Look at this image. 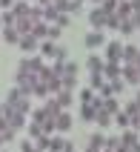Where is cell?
<instances>
[{
	"mask_svg": "<svg viewBox=\"0 0 140 152\" xmlns=\"http://www.w3.org/2000/svg\"><path fill=\"white\" fill-rule=\"evenodd\" d=\"M40 55L43 58H54V60H69V52H66V46H57L54 40H43L40 46Z\"/></svg>",
	"mask_w": 140,
	"mask_h": 152,
	"instance_id": "cell-1",
	"label": "cell"
},
{
	"mask_svg": "<svg viewBox=\"0 0 140 152\" xmlns=\"http://www.w3.org/2000/svg\"><path fill=\"white\" fill-rule=\"evenodd\" d=\"M43 69H46V63H43L40 58H32V55H29V58H23L20 60V63H17V72H23V75H40Z\"/></svg>",
	"mask_w": 140,
	"mask_h": 152,
	"instance_id": "cell-2",
	"label": "cell"
},
{
	"mask_svg": "<svg viewBox=\"0 0 140 152\" xmlns=\"http://www.w3.org/2000/svg\"><path fill=\"white\" fill-rule=\"evenodd\" d=\"M3 118L9 121V126L15 129V132L26 126V115H20V112H17L15 106H9V103H3Z\"/></svg>",
	"mask_w": 140,
	"mask_h": 152,
	"instance_id": "cell-3",
	"label": "cell"
},
{
	"mask_svg": "<svg viewBox=\"0 0 140 152\" xmlns=\"http://www.w3.org/2000/svg\"><path fill=\"white\" fill-rule=\"evenodd\" d=\"M120 58H123V43L120 40H109L106 43V63H120Z\"/></svg>",
	"mask_w": 140,
	"mask_h": 152,
	"instance_id": "cell-4",
	"label": "cell"
},
{
	"mask_svg": "<svg viewBox=\"0 0 140 152\" xmlns=\"http://www.w3.org/2000/svg\"><path fill=\"white\" fill-rule=\"evenodd\" d=\"M120 77H123V83L137 86V83H140V69L132 66V63H120Z\"/></svg>",
	"mask_w": 140,
	"mask_h": 152,
	"instance_id": "cell-5",
	"label": "cell"
},
{
	"mask_svg": "<svg viewBox=\"0 0 140 152\" xmlns=\"http://www.w3.org/2000/svg\"><path fill=\"white\" fill-rule=\"evenodd\" d=\"M100 103H103V98H94L91 103H83V106H80V121L91 124V121H94V115H97V109H100Z\"/></svg>",
	"mask_w": 140,
	"mask_h": 152,
	"instance_id": "cell-6",
	"label": "cell"
},
{
	"mask_svg": "<svg viewBox=\"0 0 140 152\" xmlns=\"http://www.w3.org/2000/svg\"><path fill=\"white\" fill-rule=\"evenodd\" d=\"M89 23H91L94 32H103V29H106V12H103L100 6H94V9L89 12Z\"/></svg>",
	"mask_w": 140,
	"mask_h": 152,
	"instance_id": "cell-7",
	"label": "cell"
},
{
	"mask_svg": "<svg viewBox=\"0 0 140 152\" xmlns=\"http://www.w3.org/2000/svg\"><path fill=\"white\" fill-rule=\"evenodd\" d=\"M17 46H20L26 55H32V52H37L40 40H37V37H32V34H20V43H17Z\"/></svg>",
	"mask_w": 140,
	"mask_h": 152,
	"instance_id": "cell-8",
	"label": "cell"
},
{
	"mask_svg": "<svg viewBox=\"0 0 140 152\" xmlns=\"http://www.w3.org/2000/svg\"><path fill=\"white\" fill-rule=\"evenodd\" d=\"M69 129H72V115L63 109L57 118H54V132H69Z\"/></svg>",
	"mask_w": 140,
	"mask_h": 152,
	"instance_id": "cell-9",
	"label": "cell"
},
{
	"mask_svg": "<svg viewBox=\"0 0 140 152\" xmlns=\"http://www.w3.org/2000/svg\"><path fill=\"white\" fill-rule=\"evenodd\" d=\"M103 63H106V60L97 58V55H89V58H86V69H89L91 75H103Z\"/></svg>",
	"mask_w": 140,
	"mask_h": 152,
	"instance_id": "cell-10",
	"label": "cell"
},
{
	"mask_svg": "<svg viewBox=\"0 0 140 152\" xmlns=\"http://www.w3.org/2000/svg\"><path fill=\"white\" fill-rule=\"evenodd\" d=\"M52 98L57 101V106H60V109H66V106H72V103H74V92H66V89H60V92H54Z\"/></svg>",
	"mask_w": 140,
	"mask_h": 152,
	"instance_id": "cell-11",
	"label": "cell"
},
{
	"mask_svg": "<svg viewBox=\"0 0 140 152\" xmlns=\"http://www.w3.org/2000/svg\"><path fill=\"white\" fill-rule=\"evenodd\" d=\"M137 55H140L137 46H134V43H126V46H123V58H120V63H132V66H134Z\"/></svg>",
	"mask_w": 140,
	"mask_h": 152,
	"instance_id": "cell-12",
	"label": "cell"
},
{
	"mask_svg": "<svg viewBox=\"0 0 140 152\" xmlns=\"http://www.w3.org/2000/svg\"><path fill=\"white\" fill-rule=\"evenodd\" d=\"M103 144H106V135L94 132V135L89 138V146H86V152H103Z\"/></svg>",
	"mask_w": 140,
	"mask_h": 152,
	"instance_id": "cell-13",
	"label": "cell"
},
{
	"mask_svg": "<svg viewBox=\"0 0 140 152\" xmlns=\"http://www.w3.org/2000/svg\"><path fill=\"white\" fill-rule=\"evenodd\" d=\"M103 43H106L103 32H94V29H91V32L86 34V46H89V49H97V46H103Z\"/></svg>",
	"mask_w": 140,
	"mask_h": 152,
	"instance_id": "cell-14",
	"label": "cell"
},
{
	"mask_svg": "<svg viewBox=\"0 0 140 152\" xmlns=\"http://www.w3.org/2000/svg\"><path fill=\"white\" fill-rule=\"evenodd\" d=\"M0 37H3L6 43H12V46H17V43H20V34H17L15 26H3V34H0Z\"/></svg>",
	"mask_w": 140,
	"mask_h": 152,
	"instance_id": "cell-15",
	"label": "cell"
},
{
	"mask_svg": "<svg viewBox=\"0 0 140 152\" xmlns=\"http://www.w3.org/2000/svg\"><path fill=\"white\" fill-rule=\"evenodd\" d=\"M117 141H120V146H126V149H132L134 144H137V132H134V129H126L123 135L117 138Z\"/></svg>",
	"mask_w": 140,
	"mask_h": 152,
	"instance_id": "cell-16",
	"label": "cell"
},
{
	"mask_svg": "<svg viewBox=\"0 0 140 152\" xmlns=\"http://www.w3.org/2000/svg\"><path fill=\"white\" fill-rule=\"evenodd\" d=\"M100 109H103V112H109V115H117V112H120V103H117V98H103Z\"/></svg>",
	"mask_w": 140,
	"mask_h": 152,
	"instance_id": "cell-17",
	"label": "cell"
},
{
	"mask_svg": "<svg viewBox=\"0 0 140 152\" xmlns=\"http://www.w3.org/2000/svg\"><path fill=\"white\" fill-rule=\"evenodd\" d=\"M103 77H106V80L120 77V63H103Z\"/></svg>",
	"mask_w": 140,
	"mask_h": 152,
	"instance_id": "cell-18",
	"label": "cell"
},
{
	"mask_svg": "<svg viewBox=\"0 0 140 152\" xmlns=\"http://www.w3.org/2000/svg\"><path fill=\"white\" fill-rule=\"evenodd\" d=\"M115 15L120 17V20L132 17V6H129V0H117V9H115Z\"/></svg>",
	"mask_w": 140,
	"mask_h": 152,
	"instance_id": "cell-19",
	"label": "cell"
},
{
	"mask_svg": "<svg viewBox=\"0 0 140 152\" xmlns=\"http://www.w3.org/2000/svg\"><path fill=\"white\" fill-rule=\"evenodd\" d=\"M9 106H15L20 115H29V112H32V103H29V98H17V101H15V103H9Z\"/></svg>",
	"mask_w": 140,
	"mask_h": 152,
	"instance_id": "cell-20",
	"label": "cell"
},
{
	"mask_svg": "<svg viewBox=\"0 0 140 152\" xmlns=\"http://www.w3.org/2000/svg\"><path fill=\"white\" fill-rule=\"evenodd\" d=\"M43 109H46V115H49V118H57L60 112H63V109L57 106V101H54V98H49V101L43 103Z\"/></svg>",
	"mask_w": 140,
	"mask_h": 152,
	"instance_id": "cell-21",
	"label": "cell"
},
{
	"mask_svg": "<svg viewBox=\"0 0 140 152\" xmlns=\"http://www.w3.org/2000/svg\"><path fill=\"white\" fill-rule=\"evenodd\" d=\"M57 15H60V12H57V9H54V6H43V23H54V20H57Z\"/></svg>",
	"mask_w": 140,
	"mask_h": 152,
	"instance_id": "cell-22",
	"label": "cell"
},
{
	"mask_svg": "<svg viewBox=\"0 0 140 152\" xmlns=\"http://www.w3.org/2000/svg\"><path fill=\"white\" fill-rule=\"evenodd\" d=\"M29 9H32V6H29L26 0H17L15 6H12V15H15V17H23V15H29Z\"/></svg>",
	"mask_w": 140,
	"mask_h": 152,
	"instance_id": "cell-23",
	"label": "cell"
},
{
	"mask_svg": "<svg viewBox=\"0 0 140 152\" xmlns=\"http://www.w3.org/2000/svg\"><path fill=\"white\" fill-rule=\"evenodd\" d=\"M106 83H109V92H112V95H120V92L126 89L123 77H115V80H106Z\"/></svg>",
	"mask_w": 140,
	"mask_h": 152,
	"instance_id": "cell-24",
	"label": "cell"
},
{
	"mask_svg": "<svg viewBox=\"0 0 140 152\" xmlns=\"http://www.w3.org/2000/svg\"><path fill=\"white\" fill-rule=\"evenodd\" d=\"M46 34H49V23H34L32 26V37L40 40V37H46Z\"/></svg>",
	"mask_w": 140,
	"mask_h": 152,
	"instance_id": "cell-25",
	"label": "cell"
},
{
	"mask_svg": "<svg viewBox=\"0 0 140 152\" xmlns=\"http://www.w3.org/2000/svg\"><path fill=\"white\" fill-rule=\"evenodd\" d=\"M52 6L57 9L60 15H72V0H54V3H52Z\"/></svg>",
	"mask_w": 140,
	"mask_h": 152,
	"instance_id": "cell-26",
	"label": "cell"
},
{
	"mask_svg": "<svg viewBox=\"0 0 140 152\" xmlns=\"http://www.w3.org/2000/svg\"><path fill=\"white\" fill-rule=\"evenodd\" d=\"M94 124H97V126H109V124H112V115H109V112H103V109H97Z\"/></svg>",
	"mask_w": 140,
	"mask_h": 152,
	"instance_id": "cell-27",
	"label": "cell"
},
{
	"mask_svg": "<svg viewBox=\"0 0 140 152\" xmlns=\"http://www.w3.org/2000/svg\"><path fill=\"white\" fill-rule=\"evenodd\" d=\"M112 121H115V124H117V126H120V129H129V115H126L123 109L117 112V115H112Z\"/></svg>",
	"mask_w": 140,
	"mask_h": 152,
	"instance_id": "cell-28",
	"label": "cell"
},
{
	"mask_svg": "<svg viewBox=\"0 0 140 152\" xmlns=\"http://www.w3.org/2000/svg\"><path fill=\"white\" fill-rule=\"evenodd\" d=\"M29 20H32V26L34 23H43V9L40 6H32V9H29Z\"/></svg>",
	"mask_w": 140,
	"mask_h": 152,
	"instance_id": "cell-29",
	"label": "cell"
},
{
	"mask_svg": "<svg viewBox=\"0 0 140 152\" xmlns=\"http://www.w3.org/2000/svg\"><path fill=\"white\" fill-rule=\"evenodd\" d=\"M49 144H52V135H40V138H34V146H37L40 152L49 149Z\"/></svg>",
	"mask_w": 140,
	"mask_h": 152,
	"instance_id": "cell-30",
	"label": "cell"
},
{
	"mask_svg": "<svg viewBox=\"0 0 140 152\" xmlns=\"http://www.w3.org/2000/svg\"><path fill=\"white\" fill-rule=\"evenodd\" d=\"M103 83H106V77H103V75H91L89 77V89H94V92H97Z\"/></svg>",
	"mask_w": 140,
	"mask_h": 152,
	"instance_id": "cell-31",
	"label": "cell"
},
{
	"mask_svg": "<svg viewBox=\"0 0 140 152\" xmlns=\"http://www.w3.org/2000/svg\"><path fill=\"white\" fill-rule=\"evenodd\" d=\"M94 98H97V92H94V89H89V86L80 92V103H91Z\"/></svg>",
	"mask_w": 140,
	"mask_h": 152,
	"instance_id": "cell-32",
	"label": "cell"
},
{
	"mask_svg": "<svg viewBox=\"0 0 140 152\" xmlns=\"http://www.w3.org/2000/svg\"><path fill=\"white\" fill-rule=\"evenodd\" d=\"M117 32H120V34H132V32H134L132 20H129V17H126V20H120V26H117Z\"/></svg>",
	"mask_w": 140,
	"mask_h": 152,
	"instance_id": "cell-33",
	"label": "cell"
},
{
	"mask_svg": "<svg viewBox=\"0 0 140 152\" xmlns=\"http://www.w3.org/2000/svg\"><path fill=\"white\" fill-rule=\"evenodd\" d=\"M63 144H66V141H63V138H57V135H52V144H49V149H52V152H63Z\"/></svg>",
	"mask_w": 140,
	"mask_h": 152,
	"instance_id": "cell-34",
	"label": "cell"
},
{
	"mask_svg": "<svg viewBox=\"0 0 140 152\" xmlns=\"http://www.w3.org/2000/svg\"><path fill=\"white\" fill-rule=\"evenodd\" d=\"M0 26H15V15L12 12H0Z\"/></svg>",
	"mask_w": 140,
	"mask_h": 152,
	"instance_id": "cell-35",
	"label": "cell"
},
{
	"mask_svg": "<svg viewBox=\"0 0 140 152\" xmlns=\"http://www.w3.org/2000/svg\"><path fill=\"white\" fill-rule=\"evenodd\" d=\"M40 135H43L40 124H29V141H34V138H40Z\"/></svg>",
	"mask_w": 140,
	"mask_h": 152,
	"instance_id": "cell-36",
	"label": "cell"
},
{
	"mask_svg": "<svg viewBox=\"0 0 140 152\" xmlns=\"http://www.w3.org/2000/svg\"><path fill=\"white\" fill-rule=\"evenodd\" d=\"M117 26H120V17H117L115 12H112V15H106V29H117Z\"/></svg>",
	"mask_w": 140,
	"mask_h": 152,
	"instance_id": "cell-37",
	"label": "cell"
},
{
	"mask_svg": "<svg viewBox=\"0 0 140 152\" xmlns=\"http://www.w3.org/2000/svg\"><path fill=\"white\" fill-rule=\"evenodd\" d=\"M100 9H103L106 15H112V12L117 9V0H103V3H100Z\"/></svg>",
	"mask_w": 140,
	"mask_h": 152,
	"instance_id": "cell-38",
	"label": "cell"
},
{
	"mask_svg": "<svg viewBox=\"0 0 140 152\" xmlns=\"http://www.w3.org/2000/svg\"><path fill=\"white\" fill-rule=\"evenodd\" d=\"M60 32H63L60 26H49V34H46V40H57V37H60Z\"/></svg>",
	"mask_w": 140,
	"mask_h": 152,
	"instance_id": "cell-39",
	"label": "cell"
},
{
	"mask_svg": "<svg viewBox=\"0 0 140 152\" xmlns=\"http://www.w3.org/2000/svg\"><path fill=\"white\" fill-rule=\"evenodd\" d=\"M52 26H60V29H66V26H69V15H57V20H54Z\"/></svg>",
	"mask_w": 140,
	"mask_h": 152,
	"instance_id": "cell-40",
	"label": "cell"
},
{
	"mask_svg": "<svg viewBox=\"0 0 140 152\" xmlns=\"http://www.w3.org/2000/svg\"><path fill=\"white\" fill-rule=\"evenodd\" d=\"M129 20H132L134 32H137V29H140V12H132V17H129Z\"/></svg>",
	"mask_w": 140,
	"mask_h": 152,
	"instance_id": "cell-41",
	"label": "cell"
},
{
	"mask_svg": "<svg viewBox=\"0 0 140 152\" xmlns=\"http://www.w3.org/2000/svg\"><path fill=\"white\" fill-rule=\"evenodd\" d=\"M20 152H34V141H23L20 144Z\"/></svg>",
	"mask_w": 140,
	"mask_h": 152,
	"instance_id": "cell-42",
	"label": "cell"
},
{
	"mask_svg": "<svg viewBox=\"0 0 140 152\" xmlns=\"http://www.w3.org/2000/svg\"><path fill=\"white\" fill-rule=\"evenodd\" d=\"M12 6H15V0H0V12H12Z\"/></svg>",
	"mask_w": 140,
	"mask_h": 152,
	"instance_id": "cell-43",
	"label": "cell"
},
{
	"mask_svg": "<svg viewBox=\"0 0 140 152\" xmlns=\"http://www.w3.org/2000/svg\"><path fill=\"white\" fill-rule=\"evenodd\" d=\"M129 6H132V12H140V0H129Z\"/></svg>",
	"mask_w": 140,
	"mask_h": 152,
	"instance_id": "cell-44",
	"label": "cell"
},
{
	"mask_svg": "<svg viewBox=\"0 0 140 152\" xmlns=\"http://www.w3.org/2000/svg\"><path fill=\"white\" fill-rule=\"evenodd\" d=\"M52 3H54V0H37V6H40V9L43 6H52Z\"/></svg>",
	"mask_w": 140,
	"mask_h": 152,
	"instance_id": "cell-45",
	"label": "cell"
},
{
	"mask_svg": "<svg viewBox=\"0 0 140 152\" xmlns=\"http://www.w3.org/2000/svg\"><path fill=\"white\" fill-rule=\"evenodd\" d=\"M129 152H140V141H137V144H134V146H132Z\"/></svg>",
	"mask_w": 140,
	"mask_h": 152,
	"instance_id": "cell-46",
	"label": "cell"
},
{
	"mask_svg": "<svg viewBox=\"0 0 140 152\" xmlns=\"http://www.w3.org/2000/svg\"><path fill=\"white\" fill-rule=\"evenodd\" d=\"M134 103H137V106H140V92H137V95H134Z\"/></svg>",
	"mask_w": 140,
	"mask_h": 152,
	"instance_id": "cell-47",
	"label": "cell"
},
{
	"mask_svg": "<svg viewBox=\"0 0 140 152\" xmlns=\"http://www.w3.org/2000/svg\"><path fill=\"white\" fill-rule=\"evenodd\" d=\"M115 152H129V149H126V146H117V149Z\"/></svg>",
	"mask_w": 140,
	"mask_h": 152,
	"instance_id": "cell-48",
	"label": "cell"
},
{
	"mask_svg": "<svg viewBox=\"0 0 140 152\" xmlns=\"http://www.w3.org/2000/svg\"><path fill=\"white\" fill-rule=\"evenodd\" d=\"M134 66H137V69H140V55H137V60H134Z\"/></svg>",
	"mask_w": 140,
	"mask_h": 152,
	"instance_id": "cell-49",
	"label": "cell"
},
{
	"mask_svg": "<svg viewBox=\"0 0 140 152\" xmlns=\"http://www.w3.org/2000/svg\"><path fill=\"white\" fill-rule=\"evenodd\" d=\"M91 3H94V6H100V3H103V0H91Z\"/></svg>",
	"mask_w": 140,
	"mask_h": 152,
	"instance_id": "cell-50",
	"label": "cell"
},
{
	"mask_svg": "<svg viewBox=\"0 0 140 152\" xmlns=\"http://www.w3.org/2000/svg\"><path fill=\"white\" fill-rule=\"evenodd\" d=\"M3 144H6V141H3V135H0V146H3Z\"/></svg>",
	"mask_w": 140,
	"mask_h": 152,
	"instance_id": "cell-51",
	"label": "cell"
},
{
	"mask_svg": "<svg viewBox=\"0 0 140 152\" xmlns=\"http://www.w3.org/2000/svg\"><path fill=\"white\" fill-rule=\"evenodd\" d=\"M0 115H3V106H0Z\"/></svg>",
	"mask_w": 140,
	"mask_h": 152,
	"instance_id": "cell-52",
	"label": "cell"
},
{
	"mask_svg": "<svg viewBox=\"0 0 140 152\" xmlns=\"http://www.w3.org/2000/svg\"><path fill=\"white\" fill-rule=\"evenodd\" d=\"M77 3H83V0H77Z\"/></svg>",
	"mask_w": 140,
	"mask_h": 152,
	"instance_id": "cell-53",
	"label": "cell"
},
{
	"mask_svg": "<svg viewBox=\"0 0 140 152\" xmlns=\"http://www.w3.org/2000/svg\"><path fill=\"white\" fill-rule=\"evenodd\" d=\"M46 152H52V149H46Z\"/></svg>",
	"mask_w": 140,
	"mask_h": 152,
	"instance_id": "cell-54",
	"label": "cell"
}]
</instances>
